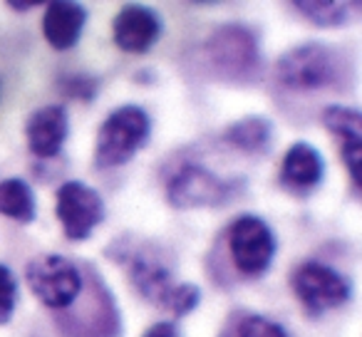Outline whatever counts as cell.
Returning a JSON list of instances; mask_svg holds the SVG:
<instances>
[{
	"label": "cell",
	"mask_w": 362,
	"mask_h": 337,
	"mask_svg": "<svg viewBox=\"0 0 362 337\" xmlns=\"http://www.w3.org/2000/svg\"><path fill=\"white\" fill-rule=\"evenodd\" d=\"M345 75V60L330 45L303 42L283 52L276 62V80L293 92H315L335 87Z\"/></svg>",
	"instance_id": "1"
},
{
	"label": "cell",
	"mask_w": 362,
	"mask_h": 337,
	"mask_svg": "<svg viewBox=\"0 0 362 337\" xmlns=\"http://www.w3.org/2000/svg\"><path fill=\"white\" fill-rule=\"evenodd\" d=\"M151 136V119L139 105L117 107L100 124L95 139V169H115L124 166L139 154L141 146Z\"/></svg>",
	"instance_id": "2"
},
{
	"label": "cell",
	"mask_w": 362,
	"mask_h": 337,
	"mask_svg": "<svg viewBox=\"0 0 362 337\" xmlns=\"http://www.w3.org/2000/svg\"><path fill=\"white\" fill-rule=\"evenodd\" d=\"M291 288L298 302L313 317L347 305L352 297V283L335 268L317 261H305L293 268Z\"/></svg>",
	"instance_id": "3"
},
{
	"label": "cell",
	"mask_w": 362,
	"mask_h": 337,
	"mask_svg": "<svg viewBox=\"0 0 362 337\" xmlns=\"http://www.w3.org/2000/svg\"><path fill=\"white\" fill-rule=\"evenodd\" d=\"M25 283L30 292L50 310H65L80 297V268L65 256H37L25 266Z\"/></svg>",
	"instance_id": "4"
},
{
	"label": "cell",
	"mask_w": 362,
	"mask_h": 337,
	"mask_svg": "<svg viewBox=\"0 0 362 337\" xmlns=\"http://www.w3.org/2000/svg\"><path fill=\"white\" fill-rule=\"evenodd\" d=\"M228 256L243 278H258L268 273L276 258V236L271 226L258 216H238L228 226Z\"/></svg>",
	"instance_id": "5"
},
{
	"label": "cell",
	"mask_w": 362,
	"mask_h": 337,
	"mask_svg": "<svg viewBox=\"0 0 362 337\" xmlns=\"http://www.w3.org/2000/svg\"><path fill=\"white\" fill-rule=\"evenodd\" d=\"M55 216L67 241H87L105 221V201L85 182H65L55 194Z\"/></svg>",
	"instance_id": "6"
},
{
	"label": "cell",
	"mask_w": 362,
	"mask_h": 337,
	"mask_svg": "<svg viewBox=\"0 0 362 337\" xmlns=\"http://www.w3.org/2000/svg\"><path fill=\"white\" fill-rule=\"evenodd\" d=\"M233 194V184L202 164H184L166 184V199L174 208H211L221 206Z\"/></svg>",
	"instance_id": "7"
},
{
	"label": "cell",
	"mask_w": 362,
	"mask_h": 337,
	"mask_svg": "<svg viewBox=\"0 0 362 337\" xmlns=\"http://www.w3.org/2000/svg\"><path fill=\"white\" fill-rule=\"evenodd\" d=\"M206 50L211 62L223 75L246 77L256 72L258 67V42L248 28L243 25H226L218 28L206 42Z\"/></svg>",
	"instance_id": "8"
},
{
	"label": "cell",
	"mask_w": 362,
	"mask_h": 337,
	"mask_svg": "<svg viewBox=\"0 0 362 337\" xmlns=\"http://www.w3.org/2000/svg\"><path fill=\"white\" fill-rule=\"evenodd\" d=\"M161 30V18L156 16V11L139 3H129V6H122L119 13L112 20V37H115V45L122 52H129V55H144L154 47V42L159 40Z\"/></svg>",
	"instance_id": "9"
},
{
	"label": "cell",
	"mask_w": 362,
	"mask_h": 337,
	"mask_svg": "<svg viewBox=\"0 0 362 337\" xmlns=\"http://www.w3.org/2000/svg\"><path fill=\"white\" fill-rule=\"evenodd\" d=\"M325 129L340 141V156L350 174L352 189L360 191V159H362V117L360 110L345 105H327L320 112Z\"/></svg>",
	"instance_id": "10"
},
{
	"label": "cell",
	"mask_w": 362,
	"mask_h": 337,
	"mask_svg": "<svg viewBox=\"0 0 362 337\" xmlns=\"http://www.w3.org/2000/svg\"><path fill=\"white\" fill-rule=\"evenodd\" d=\"M70 134V117L60 105L37 107L25 122V139L28 149L37 159H52L62 151Z\"/></svg>",
	"instance_id": "11"
},
{
	"label": "cell",
	"mask_w": 362,
	"mask_h": 337,
	"mask_svg": "<svg viewBox=\"0 0 362 337\" xmlns=\"http://www.w3.org/2000/svg\"><path fill=\"white\" fill-rule=\"evenodd\" d=\"M87 23V8L75 0H52L42 16V37L52 50H72Z\"/></svg>",
	"instance_id": "12"
},
{
	"label": "cell",
	"mask_w": 362,
	"mask_h": 337,
	"mask_svg": "<svg viewBox=\"0 0 362 337\" xmlns=\"http://www.w3.org/2000/svg\"><path fill=\"white\" fill-rule=\"evenodd\" d=\"M325 177L322 154L308 141H296L281 164V184L291 191H310Z\"/></svg>",
	"instance_id": "13"
},
{
	"label": "cell",
	"mask_w": 362,
	"mask_h": 337,
	"mask_svg": "<svg viewBox=\"0 0 362 337\" xmlns=\"http://www.w3.org/2000/svg\"><path fill=\"white\" fill-rule=\"evenodd\" d=\"M127 271H129L132 285L136 288V292H139L144 300H149L151 305H156V307H166V300H169L176 283L171 280V271L164 263L139 253V256H134L129 261Z\"/></svg>",
	"instance_id": "14"
},
{
	"label": "cell",
	"mask_w": 362,
	"mask_h": 337,
	"mask_svg": "<svg viewBox=\"0 0 362 337\" xmlns=\"http://www.w3.org/2000/svg\"><path fill=\"white\" fill-rule=\"evenodd\" d=\"M223 141L246 154H266L273 141V122L263 114H248L223 129Z\"/></svg>",
	"instance_id": "15"
},
{
	"label": "cell",
	"mask_w": 362,
	"mask_h": 337,
	"mask_svg": "<svg viewBox=\"0 0 362 337\" xmlns=\"http://www.w3.org/2000/svg\"><path fill=\"white\" fill-rule=\"evenodd\" d=\"M0 213L18 223H33L37 213L35 194L23 179H6L0 184Z\"/></svg>",
	"instance_id": "16"
},
{
	"label": "cell",
	"mask_w": 362,
	"mask_h": 337,
	"mask_svg": "<svg viewBox=\"0 0 362 337\" xmlns=\"http://www.w3.org/2000/svg\"><path fill=\"white\" fill-rule=\"evenodd\" d=\"M298 13L315 28H340L350 20L347 3H313V0H296L293 3Z\"/></svg>",
	"instance_id": "17"
},
{
	"label": "cell",
	"mask_w": 362,
	"mask_h": 337,
	"mask_svg": "<svg viewBox=\"0 0 362 337\" xmlns=\"http://www.w3.org/2000/svg\"><path fill=\"white\" fill-rule=\"evenodd\" d=\"M199 302H202V288L194 283H176L166 300V310L174 317H187L197 310Z\"/></svg>",
	"instance_id": "18"
},
{
	"label": "cell",
	"mask_w": 362,
	"mask_h": 337,
	"mask_svg": "<svg viewBox=\"0 0 362 337\" xmlns=\"http://www.w3.org/2000/svg\"><path fill=\"white\" fill-rule=\"evenodd\" d=\"M236 337H291V335H288V330L283 325L253 312V315H246L238 320Z\"/></svg>",
	"instance_id": "19"
},
{
	"label": "cell",
	"mask_w": 362,
	"mask_h": 337,
	"mask_svg": "<svg viewBox=\"0 0 362 337\" xmlns=\"http://www.w3.org/2000/svg\"><path fill=\"white\" fill-rule=\"evenodd\" d=\"M18 305V280L13 271L0 263V325H8L16 315Z\"/></svg>",
	"instance_id": "20"
},
{
	"label": "cell",
	"mask_w": 362,
	"mask_h": 337,
	"mask_svg": "<svg viewBox=\"0 0 362 337\" xmlns=\"http://www.w3.org/2000/svg\"><path fill=\"white\" fill-rule=\"evenodd\" d=\"M62 87H65V95L70 97H77V100H92L97 92V80H92V77H85V75H75V77H67L65 82H62Z\"/></svg>",
	"instance_id": "21"
},
{
	"label": "cell",
	"mask_w": 362,
	"mask_h": 337,
	"mask_svg": "<svg viewBox=\"0 0 362 337\" xmlns=\"http://www.w3.org/2000/svg\"><path fill=\"white\" fill-rule=\"evenodd\" d=\"M141 337H181V327L171 320L154 322V325H151Z\"/></svg>",
	"instance_id": "22"
},
{
	"label": "cell",
	"mask_w": 362,
	"mask_h": 337,
	"mask_svg": "<svg viewBox=\"0 0 362 337\" xmlns=\"http://www.w3.org/2000/svg\"><path fill=\"white\" fill-rule=\"evenodd\" d=\"M8 6L16 8L18 13H25V11H33V8L45 6V3H21V0H8Z\"/></svg>",
	"instance_id": "23"
}]
</instances>
